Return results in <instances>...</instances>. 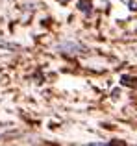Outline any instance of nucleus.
Segmentation results:
<instances>
[{"mask_svg":"<svg viewBox=\"0 0 137 146\" xmlns=\"http://www.w3.org/2000/svg\"><path fill=\"white\" fill-rule=\"evenodd\" d=\"M0 46H4V48H15V44H11V43H6L4 39H0Z\"/></svg>","mask_w":137,"mask_h":146,"instance_id":"7ed1b4c3","label":"nucleus"},{"mask_svg":"<svg viewBox=\"0 0 137 146\" xmlns=\"http://www.w3.org/2000/svg\"><path fill=\"white\" fill-rule=\"evenodd\" d=\"M58 48L61 50V52H65V54H80V52H83V46H82V44H78V43H74V41L59 43Z\"/></svg>","mask_w":137,"mask_h":146,"instance_id":"f257e3e1","label":"nucleus"},{"mask_svg":"<svg viewBox=\"0 0 137 146\" xmlns=\"http://www.w3.org/2000/svg\"><path fill=\"white\" fill-rule=\"evenodd\" d=\"M80 9L87 13V11H91V4L87 2V0H82V2H80Z\"/></svg>","mask_w":137,"mask_h":146,"instance_id":"f03ea898","label":"nucleus"},{"mask_svg":"<svg viewBox=\"0 0 137 146\" xmlns=\"http://www.w3.org/2000/svg\"><path fill=\"white\" fill-rule=\"evenodd\" d=\"M61 2H68V0H61Z\"/></svg>","mask_w":137,"mask_h":146,"instance_id":"20e7f679","label":"nucleus"}]
</instances>
